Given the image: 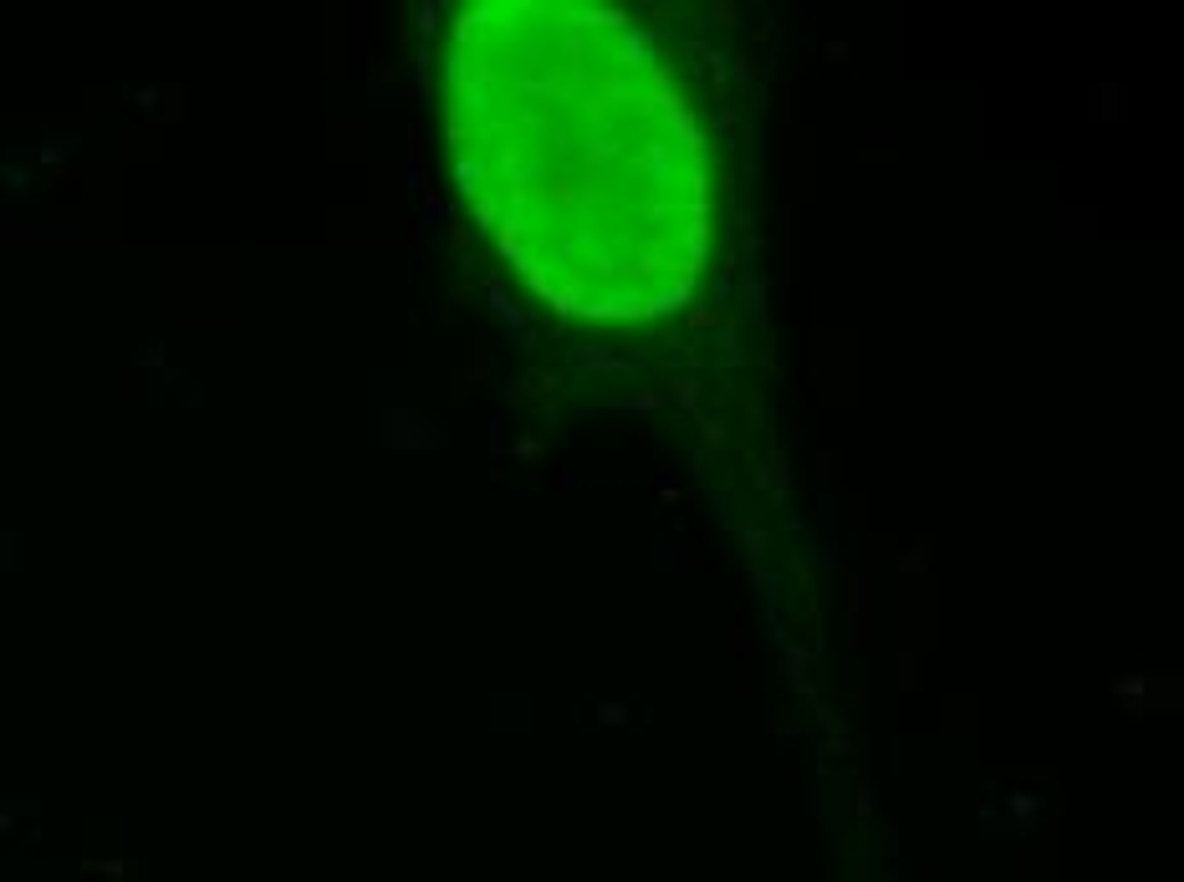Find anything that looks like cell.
Returning <instances> with one entry per match:
<instances>
[{"label":"cell","instance_id":"6da1fadb","mask_svg":"<svg viewBox=\"0 0 1184 882\" xmlns=\"http://www.w3.org/2000/svg\"><path fill=\"white\" fill-rule=\"evenodd\" d=\"M454 179L552 312L653 322L715 251V148L690 77L639 15L480 0L444 41Z\"/></svg>","mask_w":1184,"mask_h":882}]
</instances>
